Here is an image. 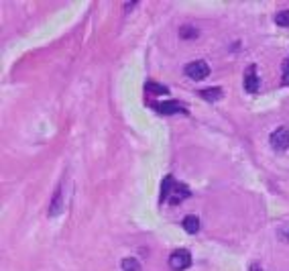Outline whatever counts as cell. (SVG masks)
Instances as JSON below:
<instances>
[{
	"instance_id": "obj_13",
	"label": "cell",
	"mask_w": 289,
	"mask_h": 271,
	"mask_svg": "<svg viewBox=\"0 0 289 271\" xmlns=\"http://www.w3.org/2000/svg\"><path fill=\"white\" fill-rule=\"evenodd\" d=\"M275 23L279 27H289V10H281L275 15Z\"/></svg>"
},
{
	"instance_id": "obj_7",
	"label": "cell",
	"mask_w": 289,
	"mask_h": 271,
	"mask_svg": "<svg viewBox=\"0 0 289 271\" xmlns=\"http://www.w3.org/2000/svg\"><path fill=\"white\" fill-rule=\"evenodd\" d=\"M182 226H184V230L187 235H196L200 230V218H198V216H194V214H189V216H185V218H184Z\"/></svg>"
},
{
	"instance_id": "obj_3",
	"label": "cell",
	"mask_w": 289,
	"mask_h": 271,
	"mask_svg": "<svg viewBox=\"0 0 289 271\" xmlns=\"http://www.w3.org/2000/svg\"><path fill=\"white\" fill-rule=\"evenodd\" d=\"M169 265L175 269V271H182V269H187L191 265V253L187 249H180V251H173L171 257H169Z\"/></svg>"
},
{
	"instance_id": "obj_5",
	"label": "cell",
	"mask_w": 289,
	"mask_h": 271,
	"mask_svg": "<svg viewBox=\"0 0 289 271\" xmlns=\"http://www.w3.org/2000/svg\"><path fill=\"white\" fill-rule=\"evenodd\" d=\"M244 90L246 92H257L259 90V76H257V67L251 65L244 72Z\"/></svg>"
},
{
	"instance_id": "obj_12",
	"label": "cell",
	"mask_w": 289,
	"mask_h": 271,
	"mask_svg": "<svg viewBox=\"0 0 289 271\" xmlns=\"http://www.w3.org/2000/svg\"><path fill=\"white\" fill-rule=\"evenodd\" d=\"M180 37L182 39H187V41H189V39H196L198 37V29H196V27H182V29H180Z\"/></svg>"
},
{
	"instance_id": "obj_1",
	"label": "cell",
	"mask_w": 289,
	"mask_h": 271,
	"mask_svg": "<svg viewBox=\"0 0 289 271\" xmlns=\"http://www.w3.org/2000/svg\"><path fill=\"white\" fill-rule=\"evenodd\" d=\"M185 76L196 80V82H200V80H206L210 76V65L206 63L204 59H196V61H189L185 65Z\"/></svg>"
},
{
	"instance_id": "obj_10",
	"label": "cell",
	"mask_w": 289,
	"mask_h": 271,
	"mask_svg": "<svg viewBox=\"0 0 289 271\" xmlns=\"http://www.w3.org/2000/svg\"><path fill=\"white\" fill-rule=\"evenodd\" d=\"M122 271H141V265H139V261L136 259H132V257H125L122 259Z\"/></svg>"
},
{
	"instance_id": "obj_16",
	"label": "cell",
	"mask_w": 289,
	"mask_h": 271,
	"mask_svg": "<svg viewBox=\"0 0 289 271\" xmlns=\"http://www.w3.org/2000/svg\"><path fill=\"white\" fill-rule=\"evenodd\" d=\"M253 271H259V265H257V263L253 265Z\"/></svg>"
},
{
	"instance_id": "obj_14",
	"label": "cell",
	"mask_w": 289,
	"mask_h": 271,
	"mask_svg": "<svg viewBox=\"0 0 289 271\" xmlns=\"http://www.w3.org/2000/svg\"><path fill=\"white\" fill-rule=\"evenodd\" d=\"M147 90L153 92V94H167V92H169L167 86H161V84H157V82H149V84H147Z\"/></svg>"
},
{
	"instance_id": "obj_8",
	"label": "cell",
	"mask_w": 289,
	"mask_h": 271,
	"mask_svg": "<svg viewBox=\"0 0 289 271\" xmlns=\"http://www.w3.org/2000/svg\"><path fill=\"white\" fill-rule=\"evenodd\" d=\"M200 96L204 98V100H208V102H216L220 96H222V90H220V88H206V90H202L200 92Z\"/></svg>"
},
{
	"instance_id": "obj_4",
	"label": "cell",
	"mask_w": 289,
	"mask_h": 271,
	"mask_svg": "<svg viewBox=\"0 0 289 271\" xmlns=\"http://www.w3.org/2000/svg\"><path fill=\"white\" fill-rule=\"evenodd\" d=\"M157 112L161 114H180V112H185L184 104H180L177 100H167V102H157L155 104Z\"/></svg>"
},
{
	"instance_id": "obj_11",
	"label": "cell",
	"mask_w": 289,
	"mask_h": 271,
	"mask_svg": "<svg viewBox=\"0 0 289 271\" xmlns=\"http://www.w3.org/2000/svg\"><path fill=\"white\" fill-rule=\"evenodd\" d=\"M173 178H171V175H169V178H165L163 180V188H161V200H165V196H167L169 198V194H171V190H173Z\"/></svg>"
},
{
	"instance_id": "obj_6",
	"label": "cell",
	"mask_w": 289,
	"mask_h": 271,
	"mask_svg": "<svg viewBox=\"0 0 289 271\" xmlns=\"http://www.w3.org/2000/svg\"><path fill=\"white\" fill-rule=\"evenodd\" d=\"M187 196H189V190H187L184 184H175L167 200L171 202V204H180V202H182L184 198H187Z\"/></svg>"
},
{
	"instance_id": "obj_2",
	"label": "cell",
	"mask_w": 289,
	"mask_h": 271,
	"mask_svg": "<svg viewBox=\"0 0 289 271\" xmlns=\"http://www.w3.org/2000/svg\"><path fill=\"white\" fill-rule=\"evenodd\" d=\"M269 143L275 151H285V149H289V131L285 127L275 129L269 137Z\"/></svg>"
},
{
	"instance_id": "obj_9",
	"label": "cell",
	"mask_w": 289,
	"mask_h": 271,
	"mask_svg": "<svg viewBox=\"0 0 289 271\" xmlns=\"http://www.w3.org/2000/svg\"><path fill=\"white\" fill-rule=\"evenodd\" d=\"M61 188L57 190V194H55V198H53V202H51V208H49V214L51 216H57L59 212H61Z\"/></svg>"
},
{
	"instance_id": "obj_15",
	"label": "cell",
	"mask_w": 289,
	"mask_h": 271,
	"mask_svg": "<svg viewBox=\"0 0 289 271\" xmlns=\"http://www.w3.org/2000/svg\"><path fill=\"white\" fill-rule=\"evenodd\" d=\"M281 84L289 86V59L283 63V72H281Z\"/></svg>"
}]
</instances>
